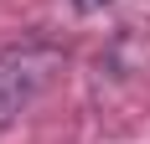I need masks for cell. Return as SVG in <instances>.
Instances as JSON below:
<instances>
[{
    "label": "cell",
    "mask_w": 150,
    "mask_h": 144,
    "mask_svg": "<svg viewBox=\"0 0 150 144\" xmlns=\"http://www.w3.org/2000/svg\"><path fill=\"white\" fill-rule=\"evenodd\" d=\"M62 67V46L31 36V41H16L0 52V124H11L31 108V103L47 93V82L57 77Z\"/></svg>",
    "instance_id": "obj_1"
},
{
    "label": "cell",
    "mask_w": 150,
    "mask_h": 144,
    "mask_svg": "<svg viewBox=\"0 0 150 144\" xmlns=\"http://www.w3.org/2000/svg\"><path fill=\"white\" fill-rule=\"evenodd\" d=\"M73 5H78V10H104L109 0H73Z\"/></svg>",
    "instance_id": "obj_2"
}]
</instances>
